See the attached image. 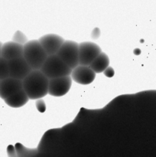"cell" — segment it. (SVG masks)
<instances>
[{
	"label": "cell",
	"instance_id": "obj_1",
	"mask_svg": "<svg viewBox=\"0 0 156 157\" xmlns=\"http://www.w3.org/2000/svg\"><path fill=\"white\" fill-rule=\"evenodd\" d=\"M23 90L31 100H39L48 94L49 79L40 70L32 71L22 81Z\"/></svg>",
	"mask_w": 156,
	"mask_h": 157
},
{
	"label": "cell",
	"instance_id": "obj_2",
	"mask_svg": "<svg viewBox=\"0 0 156 157\" xmlns=\"http://www.w3.org/2000/svg\"><path fill=\"white\" fill-rule=\"evenodd\" d=\"M48 55L38 40H32L26 43L23 48V58L33 71L41 70Z\"/></svg>",
	"mask_w": 156,
	"mask_h": 157
},
{
	"label": "cell",
	"instance_id": "obj_3",
	"mask_svg": "<svg viewBox=\"0 0 156 157\" xmlns=\"http://www.w3.org/2000/svg\"><path fill=\"white\" fill-rule=\"evenodd\" d=\"M40 71L49 80L61 77L70 76L72 72L71 69L65 63L63 62L57 55L47 57Z\"/></svg>",
	"mask_w": 156,
	"mask_h": 157
},
{
	"label": "cell",
	"instance_id": "obj_4",
	"mask_svg": "<svg viewBox=\"0 0 156 157\" xmlns=\"http://www.w3.org/2000/svg\"><path fill=\"white\" fill-rule=\"evenodd\" d=\"M57 55L71 70H73L79 65V44L76 41H65Z\"/></svg>",
	"mask_w": 156,
	"mask_h": 157
},
{
	"label": "cell",
	"instance_id": "obj_5",
	"mask_svg": "<svg viewBox=\"0 0 156 157\" xmlns=\"http://www.w3.org/2000/svg\"><path fill=\"white\" fill-rule=\"evenodd\" d=\"M101 48L95 43L86 41L79 44V65L90 66V64L101 53Z\"/></svg>",
	"mask_w": 156,
	"mask_h": 157
},
{
	"label": "cell",
	"instance_id": "obj_6",
	"mask_svg": "<svg viewBox=\"0 0 156 157\" xmlns=\"http://www.w3.org/2000/svg\"><path fill=\"white\" fill-rule=\"evenodd\" d=\"M8 64L9 77L18 81H23V80L33 71L23 57L8 61Z\"/></svg>",
	"mask_w": 156,
	"mask_h": 157
},
{
	"label": "cell",
	"instance_id": "obj_7",
	"mask_svg": "<svg viewBox=\"0 0 156 157\" xmlns=\"http://www.w3.org/2000/svg\"><path fill=\"white\" fill-rule=\"evenodd\" d=\"M72 84L70 76L61 77L49 80L48 94L54 97H61L67 94Z\"/></svg>",
	"mask_w": 156,
	"mask_h": 157
},
{
	"label": "cell",
	"instance_id": "obj_8",
	"mask_svg": "<svg viewBox=\"0 0 156 157\" xmlns=\"http://www.w3.org/2000/svg\"><path fill=\"white\" fill-rule=\"evenodd\" d=\"M38 41L48 56L57 55L62 44L64 43V38L55 34H48L41 37Z\"/></svg>",
	"mask_w": 156,
	"mask_h": 157
},
{
	"label": "cell",
	"instance_id": "obj_9",
	"mask_svg": "<svg viewBox=\"0 0 156 157\" xmlns=\"http://www.w3.org/2000/svg\"><path fill=\"white\" fill-rule=\"evenodd\" d=\"M70 77L75 82L83 85H87L91 84L94 81L96 73L88 66L78 65L72 70Z\"/></svg>",
	"mask_w": 156,
	"mask_h": 157
},
{
	"label": "cell",
	"instance_id": "obj_10",
	"mask_svg": "<svg viewBox=\"0 0 156 157\" xmlns=\"http://www.w3.org/2000/svg\"><path fill=\"white\" fill-rule=\"evenodd\" d=\"M23 89V84L21 81L8 78L1 81L0 86V98L5 101L12 95Z\"/></svg>",
	"mask_w": 156,
	"mask_h": 157
},
{
	"label": "cell",
	"instance_id": "obj_11",
	"mask_svg": "<svg viewBox=\"0 0 156 157\" xmlns=\"http://www.w3.org/2000/svg\"><path fill=\"white\" fill-rule=\"evenodd\" d=\"M24 45L15 43L14 41H8L5 43L1 49V57L7 61L23 57Z\"/></svg>",
	"mask_w": 156,
	"mask_h": 157
},
{
	"label": "cell",
	"instance_id": "obj_12",
	"mask_svg": "<svg viewBox=\"0 0 156 157\" xmlns=\"http://www.w3.org/2000/svg\"><path fill=\"white\" fill-rule=\"evenodd\" d=\"M28 100L29 98L27 94L22 89L20 91L17 92L15 94L12 95L9 98L5 100V102L9 107H13V108H18V107L25 105Z\"/></svg>",
	"mask_w": 156,
	"mask_h": 157
},
{
	"label": "cell",
	"instance_id": "obj_13",
	"mask_svg": "<svg viewBox=\"0 0 156 157\" xmlns=\"http://www.w3.org/2000/svg\"><path fill=\"white\" fill-rule=\"evenodd\" d=\"M110 64V58L106 54L101 52L99 56L90 64L89 67L95 72V73H102L103 72Z\"/></svg>",
	"mask_w": 156,
	"mask_h": 157
},
{
	"label": "cell",
	"instance_id": "obj_14",
	"mask_svg": "<svg viewBox=\"0 0 156 157\" xmlns=\"http://www.w3.org/2000/svg\"><path fill=\"white\" fill-rule=\"evenodd\" d=\"M9 78V70L8 61L3 58H0V81Z\"/></svg>",
	"mask_w": 156,
	"mask_h": 157
},
{
	"label": "cell",
	"instance_id": "obj_15",
	"mask_svg": "<svg viewBox=\"0 0 156 157\" xmlns=\"http://www.w3.org/2000/svg\"><path fill=\"white\" fill-rule=\"evenodd\" d=\"M15 147H16L15 148H16V153H18L17 155L18 157H30L36 153V151L34 150H28L19 144H16Z\"/></svg>",
	"mask_w": 156,
	"mask_h": 157
},
{
	"label": "cell",
	"instance_id": "obj_16",
	"mask_svg": "<svg viewBox=\"0 0 156 157\" xmlns=\"http://www.w3.org/2000/svg\"><path fill=\"white\" fill-rule=\"evenodd\" d=\"M13 41L15 43H18V44H21V45H23V44L24 45L28 42L27 38L25 37V35L22 32H20V31H17L15 32V34L13 36Z\"/></svg>",
	"mask_w": 156,
	"mask_h": 157
},
{
	"label": "cell",
	"instance_id": "obj_17",
	"mask_svg": "<svg viewBox=\"0 0 156 157\" xmlns=\"http://www.w3.org/2000/svg\"><path fill=\"white\" fill-rule=\"evenodd\" d=\"M36 107L38 110V111L43 113L46 110V106L44 104V101L42 99H39L36 101Z\"/></svg>",
	"mask_w": 156,
	"mask_h": 157
},
{
	"label": "cell",
	"instance_id": "obj_18",
	"mask_svg": "<svg viewBox=\"0 0 156 157\" xmlns=\"http://www.w3.org/2000/svg\"><path fill=\"white\" fill-rule=\"evenodd\" d=\"M103 73L106 77L111 78V77H113V75H114V71H113V69L111 67H108L105 71H104Z\"/></svg>",
	"mask_w": 156,
	"mask_h": 157
},
{
	"label": "cell",
	"instance_id": "obj_19",
	"mask_svg": "<svg viewBox=\"0 0 156 157\" xmlns=\"http://www.w3.org/2000/svg\"><path fill=\"white\" fill-rule=\"evenodd\" d=\"M8 153H9V157H18L17 153L15 152V149L12 146H9L8 148Z\"/></svg>",
	"mask_w": 156,
	"mask_h": 157
},
{
	"label": "cell",
	"instance_id": "obj_20",
	"mask_svg": "<svg viewBox=\"0 0 156 157\" xmlns=\"http://www.w3.org/2000/svg\"><path fill=\"white\" fill-rule=\"evenodd\" d=\"M2 45H3V44H2V42H1V41H0V50H1L2 48Z\"/></svg>",
	"mask_w": 156,
	"mask_h": 157
},
{
	"label": "cell",
	"instance_id": "obj_21",
	"mask_svg": "<svg viewBox=\"0 0 156 157\" xmlns=\"http://www.w3.org/2000/svg\"><path fill=\"white\" fill-rule=\"evenodd\" d=\"M0 58H1V50H0Z\"/></svg>",
	"mask_w": 156,
	"mask_h": 157
},
{
	"label": "cell",
	"instance_id": "obj_22",
	"mask_svg": "<svg viewBox=\"0 0 156 157\" xmlns=\"http://www.w3.org/2000/svg\"><path fill=\"white\" fill-rule=\"evenodd\" d=\"M0 86H1V81H0Z\"/></svg>",
	"mask_w": 156,
	"mask_h": 157
}]
</instances>
